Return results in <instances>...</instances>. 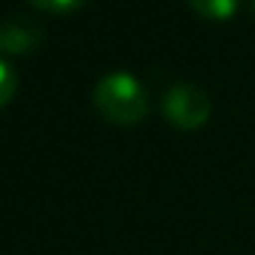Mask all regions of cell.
<instances>
[{
  "mask_svg": "<svg viewBox=\"0 0 255 255\" xmlns=\"http://www.w3.org/2000/svg\"><path fill=\"white\" fill-rule=\"evenodd\" d=\"M41 25L30 17H11L0 22V52L3 55H25L41 44Z\"/></svg>",
  "mask_w": 255,
  "mask_h": 255,
  "instance_id": "3",
  "label": "cell"
},
{
  "mask_svg": "<svg viewBox=\"0 0 255 255\" xmlns=\"http://www.w3.org/2000/svg\"><path fill=\"white\" fill-rule=\"evenodd\" d=\"M162 113L176 129H200L211 116V102L203 88L192 83H176L162 99Z\"/></svg>",
  "mask_w": 255,
  "mask_h": 255,
  "instance_id": "2",
  "label": "cell"
},
{
  "mask_svg": "<svg viewBox=\"0 0 255 255\" xmlns=\"http://www.w3.org/2000/svg\"><path fill=\"white\" fill-rule=\"evenodd\" d=\"M189 6L206 19H231L239 11L242 0H189Z\"/></svg>",
  "mask_w": 255,
  "mask_h": 255,
  "instance_id": "4",
  "label": "cell"
},
{
  "mask_svg": "<svg viewBox=\"0 0 255 255\" xmlns=\"http://www.w3.org/2000/svg\"><path fill=\"white\" fill-rule=\"evenodd\" d=\"M94 107L105 121L116 127H134L151 110V96L137 77L127 72H113L96 83Z\"/></svg>",
  "mask_w": 255,
  "mask_h": 255,
  "instance_id": "1",
  "label": "cell"
},
{
  "mask_svg": "<svg viewBox=\"0 0 255 255\" xmlns=\"http://www.w3.org/2000/svg\"><path fill=\"white\" fill-rule=\"evenodd\" d=\"M85 0H30V6L44 14H72L83 6Z\"/></svg>",
  "mask_w": 255,
  "mask_h": 255,
  "instance_id": "6",
  "label": "cell"
},
{
  "mask_svg": "<svg viewBox=\"0 0 255 255\" xmlns=\"http://www.w3.org/2000/svg\"><path fill=\"white\" fill-rule=\"evenodd\" d=\"M250 8H253V14H255V0H250Z\"/></svg>",
  "mask_w": 255,
  "mask_h": 255,
  "instance_id": "7",
  "label": "cell"
},
{
  "mask_svg": "<svg viewBox=\"0 0 255 255\" xmlns=\"http://www.w3.org/2000/svg\"><path fill=\"white\" fill-rule=\"evenodd\" d=\"M17 94V72L11 69V63L0 58V107H6Z\"/></svg>",
  "mask_w": 255,
  "mask_h": 255,
  "instance_id": "5",
  "label": "cell"
}]
</instances>
